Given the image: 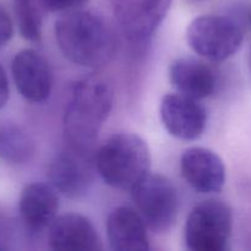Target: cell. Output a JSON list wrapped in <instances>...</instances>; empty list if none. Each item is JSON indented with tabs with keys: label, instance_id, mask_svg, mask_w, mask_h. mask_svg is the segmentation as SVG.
Returning a JSON list of instances; mask_svg holds the SVG:
<instances>
[{
	"label": "cell",
	"instance_id": "obj_18",
	"mask_svg": "<svg viewBox=\"0 0 251 251\" xmlns=\"http://www.w3.org/2000/svg\"><path fill=\"white\" fill-rule=\"evenodd\" d=\"M87 0H41L44 12H66L77 10Z\"/></svg>",
	"mask_w": 251,
	"mask_h": 251
},
{
	"label": "cell",
	"instance_id": "obj_19",
	"mask_svg": "<svg viewBox=\"0 0 251 251\" xmlns=\"http://www.w3.org/2000/svg\"><path fill=\"white\" fill-rule=\"evenodd\" d=\"M14 34V26L9 14L0 7V49L11 39Z\"/></svg>",
	"mask_w": 251,
	"mask_h": 251
},
{
	"label": "cell",
	"instance_id": "obj_22",
	"mask_svg": "<svg viewBox=\"0 0 251 251\" xmlns=\"http://www.w3.org/2000/svg\"><path fill=\"white\" fill-rule=\"evenodd\" d=\"M189 1L190 2H201V1H203V0H189Z\"/></svg>",
	"mask_w": 251,
	"mask_h": 251
},
{
	"label": "cell",
	"instance_id": "obj_17",
	"mask_svg": "<svg viewBox=\"0 0 251 251\" xmlns=\"http://www.w3.org/2000/svg\"><path fill=\"white\" fill-rule=\"evenodd\" d=\"M14 7L21 36L29 42H38L44 14L41 0H14Z\"/></svg>",
	"mask_w": 251,
	"mask_h": 251
},
{
	"label": "cell",
	"instance_id": "obj_6",
	"mask_svg": "<svg viewBox=\"0 0 251 251\" xmlns=\"http://www.w3.org/2000/svg\"><path fill=\"white\" fill-rule=\"evenodd\" d=\"M137 212L147 227L166 233L173 227L179 208L176 188L168 178L149 174L131 190Z\"/></svg>",
	"mask_w": 251,
	"mask_h": 251
},
{
	"label": "cell",
	"instance_id": "obj_8",
	"mask_svg": "<svg viewBox=\"0 0 251 251\" xmlns=\"http://www.w3.org/2000/svg\"><path fill=\"white\" fill-rule=\"evenodd\" d=\"M95 154L66 149L54 157L48 169L50 185L69 199H80L90 191L95 178Z\"/></svg>",
	"mask_w": 251,
	"mask_h": 251
},
{
	"label": "cell",
	"instance_id": "obj_2",
	"mask_svg": "<svg viewBox=\"0 0 251 251\" xmlns=\"http://www.w3.org/2000/svg\"><path fill=\"white\" fill-rule=\"evenodd\" d=\"M54 32L60 51L76 65L103 68L115 54L114 33L102 17L91 11H66L56 20Z\"/></svg>",
	"mask_w": 251,
	"mask_h": 251
},
{
	"label": "cell",
	"instance_id": "obj_20",
	"mask_svg": "<svg viewBox=\"0 0 251 251\" xmlns=\"http://www.w3.org/2000/svg\"><path fill=\"white\" fill-rule=\"evenodd\" d=\"M10 96V88H9V81H7V76L2 66L0 65V109L5 107V104L9 100Z\"/></svg>",
	"mask_w": 251,
	"mask_h": 251
},
{
	"label": "cell",
	"instance_id": "obj_4",
	"mask_svg": "<svg viewBox=\"0 0 251 251\" xmlns=\"http://www.w3.org/2000/svg\"><path fill=\"white\" fill-rule=\"evenodd\" d=\"M244 39L234 20L218 15H203L191 21L186 41L195 53L211 61L221 63L234 55Z\"/></svg>",
	"mask_w": 251,
	"mask_h": 251
},
{
	"label": "cell",
	"instance_id": "obj_7",
	"mask_svg": "<svg viewBox=\"0 0 251 251\" xmlns=\"http://www.w3.org/2000/svg\"><path fill=\"white\" fill-rule=\"evenodd\" d=\"M120 31L131 43H144L152 37L172 0H110Z\"/></svg>",
	"mask_w": 251,
	"mask_h": 251
},
{
	"label": "cell",
	"instance_id": "obj_21",
	"mask_svg": "<svg viewBox=\"0 0 251 251\" xmlns=\"http://www.w3.org/2000/svg\"><path fill=\"white\" fill-rule=\"evenodd\" d=\"M248 21H249V24L251 26V7L249 9V11H248Z\"/></svg>",
	"mask_w": 251,
	"mask_h": 251
},
{
	"label": "cell",
	"instance_id": "obj_1",
	"mask_svg": "<svg viewBox=\"0 0 251 251\" xmlns=\"http://www.w3.org/2000/svg\"><path fill=\"white\" fill-rule=\"evenodd\" d=\"M113 100L112 85L102 77L88 76L71 86L64 113V139L69 149L93 154Z\"/></svg>",
	"mask_w": 251,
	"mask_h": 251
},
{
	"label": "cell",
	"instance_id": "obj_13",
	"mask_svg": "<svg viewBox=\"0 0 251 251\" xmlns=\"http://www.w3.org/2000/svg\"><path fill=\"white\" fill-rule=\"evenodd\" d=\"M55 189L43 183L28 184L21 191L19 211L27 229L41 233L48 229L56 218L59 208Z\"/></svg>",
	"mask_w": 251,
	"mask_h": 251
},
{
	"label": "cell",
	"instance_id": "obj_9",
	"mask_svg": "<svg viewBox=\"0 0 251 251\" xmlns=\"http://www.w3.org/2000/svg\"><path fill=\"white\" fill-rule=\"evenodd\" d=\"M198 100L179 92L164 96L159 113L164 127L172 136L194 141L203 134L207 113Z\"/></svg>",
	"mask_w": 251,
	"mask_h": 251
},
{
	"label": "cell",
	"instance_id": "obj_5",
	"mask_svg": "<svg viewBox=\"0 0 251 251\" xmlns=\"http://www.w3.org/2000/svg\"><path fill=\"white\" fill-rule=\"evenodd\" d=\"M233 227L232 210L220 200L199 203L185 225L186 247L193 251L227 250Z\"/></svg>",
	"mask_w": 251,
	"mask_h": 251
},
{
	"label": "cell",
	"instance_id": "obj_12",
	"mask_svg": "<svg viewBox=\"0 0 251 251\" xmlns=\"http://www.w3.org/2000/svg\"><path fill=\"white\" fill-rule=\"evenodd\" d=\"M48 243L53 250L61 251H97L103 248L95 226L78 213L56 217L48 228Z\"/></svg>",
	"mask_w": 251,
	"mask_h": 251
},
{
	"label": "cell",
	"instance_id": "obj_14",
	"mask_svg": "<svg viewBox=\"0 0 251 251\" xmlns=\"http://www.w3.org/2000/svg\"><path fill=\"white\" fill-rule=\"evenodd\" d=\"M107 237L113 250H149L146 223L132 208L122 206L109 213L107 220Z\"/></svg>",
	"mask_w": 251,
	"mask_h": 251
},
{
	"label": "cell",
	"instance_id": "obj_16",
	"mask_svg": "<svg viewBox=\"0 0 251 251\" xmlns=\"http://www.w3.org/2000/svg\"><path fill=\"white\" fill-rule=\"evenodd\" d=\"M36 153L31 135L11 122H0V161L10 164L28 163Z\"/></svg>",
	"mask_w": 251,
	"mask_h": 251
},
{
	"label": "cell",
	"instance_id": "obj_15",
	"mask_svg": "<svg viewBox=\"0 0 251 251\" xmlns=\"http://www.w3.org/2000/svg\"><path fill=\"white\" fill-rule=\"evenodd\" d=\"M169 78L181 95L195 100L210 97L216 88L212 69L195 58H179L169 68Z\"/></svg>",
	"mask_w": 251,
	"mask_h": 251
},
{
	"label": "cell",
	"instance_id": "obj_3",
	"mask_svg": "<svg viewBox=\"0 0 251 251\" xmlns=\"http://www.w3.org/2000/svg\"><path fill=\"white\" fill-rule=\"evenodd\" d=\"M96 171L107 185L131 191L151 169L149 146L139 135L119 132L95 153Z\"/></svg>",
	"mask_w": 251,
	"mask_h": 251
},
{
	"label": "cell",
	"instance_id": "obj_10",
	"mask_svg": "<svg viewBox=\"0 0 251 251\" xmlns=\"http://www.w3.org/2000/svg\"><path fill=\"white\" fill-rule=\"evenodd\" d=\"M11 74L20 95L32 103L49 98L53 88V74L47 59L34 49L26 48L14 56Z\"/></svg>",
	"mask_w": 251,
	"mask_h": 251
},
{
	"label": "cell",
	"instance_id": "obj_11",
	"mask_svg": "<svg viewBox=\"0 0 251 251\" xmlns=\"http://www.w3.org/2000/svg\"><path fill=\"white\" fill-rule=\"evenodd\" d=\"M181 176L200 194L220 193L226 184V167L217 153L203 147H191L180 159Z\"/></svg>",
	"mask_w": 251,
	"mask_h": 251
}]
</instances>
